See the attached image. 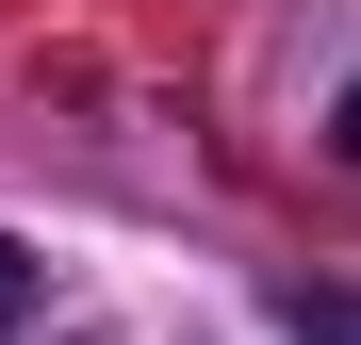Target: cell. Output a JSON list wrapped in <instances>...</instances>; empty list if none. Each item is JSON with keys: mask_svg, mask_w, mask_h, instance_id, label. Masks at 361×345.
Wrapping results in <instances>:
<instances>
[{"mask_svg": "<svg viewBox=\"0 0 361 345\" xmlns=\"http://www.w3.org/2000/svg\"><path fill=\"white\" fill-rule=\"evenodd\" d=\"M279 329L295 345H361V279H279Z\"/></svg>", "mask_w": 361, "mask_h": 345, "instance_id": "1", "label": "cell"}, {"mask_svg": "<svg viewBox=\"0 0 361 345\" xmlns=\"http://www.w3.org/2000/svg\"><path fill=\"white\" fill-rule=\"evenodd\" d=\"M17 313H33V263H17V247H0V329H17Z\"/></svg>", "mask_w": 361, "mask_h": 345, "instance_id": "2", "label": "cell"}, {"mask_svg": "<svg viewBox=\"0 0 361 345\" xmlns=\"http://www.w3.org/2000/svg\"><path fill=\"white\" fill-rule=\"evenodd\" d=\"M345 148H361V99H345Z\"/></svg>", "mask_w": 361, "mask_h": 345, "instance_id": "3", "label": "cell"}]
</instances>
